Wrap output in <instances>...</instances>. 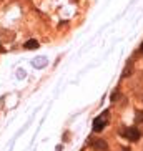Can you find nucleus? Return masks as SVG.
I'll return each mask as SVG.
<instances>
[{"label":"nucleus","mask_w":143,"mask_h":151,"mask_svg":"<svg viewBox=\"0 0 143 151\" xmlns=\"http://www.w3.org/2000/svg\"><path fill=\"white\" fill-rule=\"evenodd\" d=\"M140 50H142V52H143V43H142V47H140Z\"/></svg>","instance_id":"obj_7"},{"label":"nucleus","mask_w":143,"mask_h":151,"mask_svg":"<svg viewBox=\"0 0 143 151\" xmlns=\"http://www.w3.org/2000/svg\"><path fill=\"white\" fill-rule=\"evenodd\" d=\"M47 63H48V60H47L45 57H37V58L32 60V65H33L35 68H43Z\"/></svg>","instance_id":"obj_3"},{"label":"nucleus","mask_w":143,"mask_h":151,"mask_svg":"<svg viewBox=\"0 0 143 151\" xmlns=\"http://www.w3.org/2000/svg\"><path fill=\"white\" fill-rule=\"evenodd\" d=\"M125 136L128 138L130 141H138V138H140V129L136 128H128L125 131Z\"/></svg>","instance_id":"obj_1"},{"label":"nucleus","mask_w":143,"mask_h":151,"mask_svg":"<svg viewBox=\"0 0 143 151\" xmlns=\"http://www.w3.org/2000/svg\"><path fill=\"white\" fill-rule=\"evenodd\" d=\"M93 146H95V148H98V150H107V143L103 141V139H97Z\"/></svg>","instance_id":"obj_5"},{"label":"nucleus","mask_w":143,"mask_h":151,"mask_svg":"<svg viewBox=\"0 0 143 151\" xmlns=\"http://www.w3.org/2000/svg\"><path fill=\"white\" fill-rule=\"evenodd\" d=\"M25 48H38V42L37 40H27L25 42Z\"/></svg>","instance_id":"obj_4"},{"label":"nucleus","mask_w":143,"mask_h":151,"mask_svg":"<svg viewBox=\"0 0 143 151\" xmlns=\"http://www.w3.org/2000/svg\"><path fill=\"white\" fill-rule=\"evenodd\" d=\"M17 75H18V78H23V76H25V71H23V70H18Z\"/></svg>","instance_id":"obj_6"},{"label":"nucleus","mask_w":143,"mask_h":151,"mask_svg":"<svg viewBox=\"0 0 143 151\" xmlns=\"http://www.w3.org/2000/svg\"><path fill=\"white\" fill-rule=\"evenodd\" d=\"M105 124H107V120H105V118H102V116L95 118V121H93V131H102V129L105 128Z\"/></svg>","instance_id":"obj_2"}]
</instances>
